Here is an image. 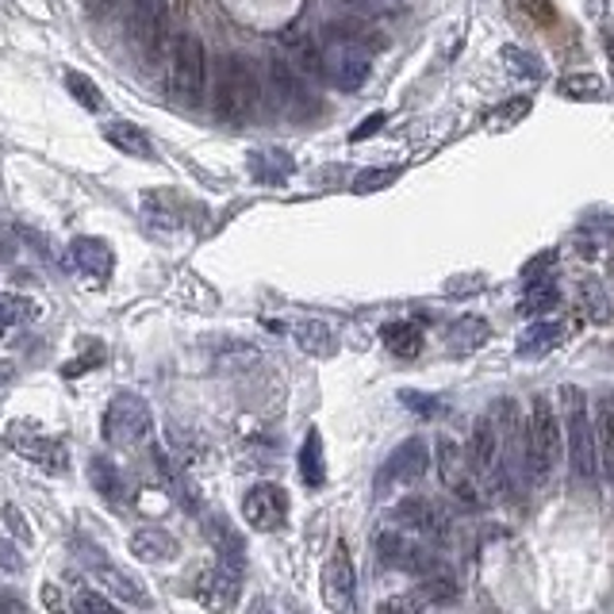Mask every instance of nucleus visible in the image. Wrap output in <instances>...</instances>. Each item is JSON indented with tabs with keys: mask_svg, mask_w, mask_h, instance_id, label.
I'll use <instances>...</instances> for the list:
<instances>
[{
	"mask_svg": "<svg viewBox=\"0 0 614 614\" xmlns=\"http://www.w3.org/2000/svg\"><path fill=\"white\" fill-rule=\"evenodd\" d=\"M261 100V82L254 65L246 62L243 54H226L216 62V89H211V105H216V115L231 127L246 123L254 112H258Z\"/></svg>",
	"mask_w": 614,
	"mask_h": 614,
	"instance_id": "obj_1",
	"label": "nucleus"
},
{
	"mask_svg": "<svg viewBox=\"0 0 614 614\" xmlns=\"http://www.w3.org/2000/svg\"><path fill=\"white\" fill-rule=\"evenodd\" d=\"M561 419H565V445H568V461L580 480H595L599 472V442H595V427H591V412H588V392L565 384L561 389Z\"/></svg>",
	"mask_w": 614,
	"mask_h": 614,
	"instance_id": "obj_2",
	"label": "nucleus"
},
{
	"mask_svg": "<svg viewBox=\"0 0 614 614\" xmlns=\"http://www.w3.org/2000/svg\"><path fill=\"white\" fill-rule=\"evenodd\" d=\"M165 85L170 97L185 108H196L204 100V85H208V54L204 42L193 32H177L165 54Z\"/></svg>",
	"mask_w": 614,
	"mask_h": 614,
	"instance_id": "obj_3",
	"label": "nucleus"
},
{
	"mask_svg": "<svg viewBox=\"0 0 614 614\" xmlns=\"http://www.w3.org/2000/svg\"><path fill=\"white\" fill-rule=\"evenodd\" d=\"M561 450H565V438H561L557 407L550 404V396H533L530 415H526V461H530L533 477H550L557 469Z\"/></svg>",
	"mask_w": 614,
	"mask_h": 614,
	"instance_id": "obj_4",
	"label": "nucleus"
},
{
	"mask_svg": "<svg viewBox=\"0 0 614 614\" xmlns=\"http://www.w3.org/2000/svg\"><path fill=\"white\" fill-rule=\"evenodd\" d=\"M173 9H177V0H131V12H127V35L143 54L158 58V54H170V20Z\"/></svg>",
	"mask_w": 614,
	"mask_h": 614,
	"instance_id": "obj_5",
	"label": "nucleus"
},
{
	"mask_svg": "<svg viewBox=\"0 0 614 614\" xmlns=\"http://www.w3.org/2000/svg\"><path fill=\"white\" fill-rule=\"evenodd\" d=\"M150 430H154V415L143 396H135V392L112 396V404H108V412H105V422H100V434H105L108 445L131 450V445L146 442Z\"/></svg>",
	"mask_w": 614,
	"mask_h": 614,
	"instance_id": "obj_6",
	"label": "nucleus"
},
{
	"mask_svg": "<svg viewBox=\"0 0 614 614\" xmlns=\"http://www.w3.org/2000/svg\"><path fill=\"white\" fill-rule=\"evenodd\" d=\"M469 469L477 477V484L484 488V495H500L503 488V457H500V419H495V407L477 419L469 434Z\"/></svg>",
	"mask_w": 614,
	"mask_h": 614,
	"instance_id": "obj_7",
	"label": "nucleus"
},
{
	"mask_svg": "<svg viewBox=\"0 0 614 614\" xmlns=\"http://www.w3.org/2000/svg\"><path fill=\"white\" fill-rule=\"evenodd\" d=\"M434 465H438V480L445 484V492L453 500H461L469 511L484 507V488L477 484L469 469V453L461 450L457 438H438L434 442Z\"/></svg>",
	"mask_w": 614,
	"mask_h": 614,
	"instance_id": "obj_8",
	"label": "nucleus"
},
{
	"mask_svg": "<svg viewBox=\"0 0 614 614\" xmlns=\"http://www.w3.org/2000/svg\"><path fill=\"white\" fill-rule=\"evenodd\" d=\"M392 523L419 533V538H430V542H450V533H453V518L445 515L442 503H434L430 495H404V500H396Z\"/></svg>",
	"mask_w": 614,
	"mask_h": 614,
	"instance_id": "obj_9",
	"label": "nucleus"
},
{
	"mask_svg": "<svg viewBox=\"0 0 614 614\" xmlns=\"http://www.w3.org/2000/svg\"><path fill=\"white\" fill-rule=\"evenodd\" d=\"M430 469V445L422 438H407L400 442L396 450L389 453V461L380 465V477H377V492H392V488H407V484H419Z\"/></svg>",
	"mask_w": 614,
	"mask_h": 614,
	"instance_id": "obj_10",
	"label": "nucleus"
},
{
	"mask_svg": "<svg viewBox=\"0 0 614 614\" xmlns=\"http://www.w3.org/2000/svg\"><path fill=\"white\" fill-rule=\"evenodd\" d=\"M372 550H377V557L384 561V565L400 568V573H415V576H422V580L442 573L434 553H430L427 545L412 542V538L400 530H380L377 538H372Z\"/></svg>",
	"mask_w": 614,
	"mask_h": 614,
	"instance_id": "obj_11",
	"label": "nucleus"
},
{
	"mask_svg": "<svg viewBox=\"0 0 614 614\" xmlns=\"http://www.w3.org/2000/svg\"><path fill=\"white\" fill-rule=\"evenodd\" d=\"M323 603L331 606V614H357V573L346 542H334L323 565Z\"/></svg>",
	"mask_w": 614,
	"mask_h": 614,
	"instance_id": "obj_12",
	"label": "nucleus"
},
{
	"mask_svg": "<svg viewBox=\"0 0 614 614\" xmlns=\"http://www.w3.org/2000/svg\"><path fill=\"white\" fill-rule=\"evenodd\" d=\"M9 445L24 461L39 465L42 472H50V477L70 469V450H65V442L54 434H39V430H27L24 422H16V427H9Z\"/></svg>",
	"mask_w": 614,
	"mask_h": 614,
	"instance_id": "obj_13",
	"label": "nucleus"
},
{
	"mask_svg": "<svg viewBox=\"0 0 614 614\" xmlns=\"http://www.w3.org/2000/svg\"><path fill=\"white\" fill-rule=\"evenodd\" d=\"M243 518L246 526H254L261 533L281 530L284 518H288V492L281 484H254L243 495Z\"/></svg>",
	"mask_w": 614,
	"mask_h": 614,
	"instance_id": "obj_14",
	"label": "nucleus"
},
{
	"mask_svg": "<svg viewBox=\"0 0 614 614\" xmlns=\"http://www.w3.org/2000/svg\"><path fill=\"white\" fill-rule=\"evenodd\" d=\"M266 77H269V93H273V105L284 115H307L316 108V100L304 89V82H299V73L292 70L288 58H269Z\"/></svg>",
	"mask_w": 614,
	"mask_h": 614,
	"instance_id": "obj_15",
	"label": "nucleus"
},
{
	"mask_svg": "<svg viewBox=\"0 0 614 614\" xmlns=\"http://www.w3.org/2000/svg\"><path fill=\"white\" fill-rule=\"evenodd\" d=\"M196 599H200V606H208L211 614H226L243 599V573H235V568H226V565H211L208 573H200V580H196Z\"/></svg>",
	"mask_w": 614,
	"mask_h": 614,
	"instance_id": "obj_16",
	"label": "nucleus"
},
{
	"mask_svg": "<svg viewBox=\"0 0 614 614\" xmlns=\"http://www.w3.org/2000/svg\"><path fill=\"white\" fill-rule=\"evenodd\" d=\"M85 565H89V573L97 576L100 588L112 591L115 599H123V603H131V606H143V611L150 606V595H146L143 580H138V576H131L127 568L112 565L108 557H89Z\"/></svg>",
	"mask_w": 614,
	"mask_h": 614,
	"instance_id": "obj_17",
	"label": "nucleus"
},
{
	"mask_svg": "<svg viewBox=\"0 0 614 614\" xmlns=\"http://www.w3.org/2000/svg\"><path fill=\"white\" fill-rule=\"evenodd\" d=\"M327 77L342 93H357L369 82V50L361 47H334L327 54Z\"/></svg>",
	"mask_w": 614,
	"mask_h": 614,
	"instance_id": "obj_18",
	"label": "nucleus"
},
{
	"mask_svg": "<svg viewBox=\"0 0 614 614\" xmlns=\"http://www.w3.org/2000/svg\"><path fill=\"white\" fill-rule=\"evenodd\" d=\"M70 261L73 269L82 277H89L93 284L108 281L112 277V266H115V254L112 246L105 243V238H93V235H82L70 243Z\"/></svg>",
	"mask_w": 614,
	"mask_h": 614,
	"instance_id": "obj_19",
	"label": "nucleus"
},
{
	"mask_svg": "<svg viewBox=\"0 0 614 614\" xmlns=\"http://www.w3.org/2000/svg\"><path fill=\"white\" fill-rule=\"evenodd\" d=\"M131 557L146 561V565H170V561L181 557V542L162 526H138L127 542Z\"/></svg>",
	"mask_w": 614,
	"mask_h": 614,
	"instance_id": "obj_20",
	"label": "nucleus"
},
{
	"mask_svg": "<svg viewBox=\"0 0 614 614\" xmlns=\"http://www.w3.org/2000/svg\"><path fill=\"white\" fill-rule=\"evenodd\" d=\"M284 50H288V62L296 73H307V77H327V54L316 47L311 35L288 32L284 35Z\"/></svg>",
	"mask_w": 614,
	"mask_h": 614,
	"instance_id": "obj_21",
	"label": "nucleus"
},
{
	"mask_svg": "<svg viewBox=\"0 0 614 614\" xmlns=\"http://www.w3.org/2000/svg\"><path fill=\"white\" fill-rule=\"evenodd\" d=\"M380 342L389 346V354L407 357V361H412V357H419L422 346H427L419 323H407V319H392V323L380 327Z\"/></svg>",
	"mask_w": 614,
	"mask_h": 614,
	"instance_id": "obj_22",
	"label": "nucleus"
},
{
	"mask_svg": "<svg viewBox=\"0 0 614 614\" xmlns=\"http://www.w3.org/2000/svg\"><path fill=\"white\" fill-rule=\"evenodd\" d=\"M208 538H211V545H216V553H219V565L243 573L246 545H243V538L231 530V523H226V518H208Z\"/></svg>",
	"mask_w": 614,
	"mask_h": 614,
	"instance_id": "obj_23",
	"label": "nucleus"
},
{
	"mask_svg": "<svg viewBox=\"0 0 614 614\" xmlns=\"http://www.w3.org/2000/svg\"><path fill=\"white\" fill-rule=\"evenodd\" d=\"M105 138L115 146V150L131 154V158H154L150 135H146V131L138 127V123H131V120H112V123H105Z\"/></svg>",
	"mask_w": 614,
	"mask_h": 614,
	"instance_id": "obj_24",
	"label": "nucleus"
},
{
	"mask_svg": "<svg viewBox=\"0 0 614 614\" xmlns=\"http://www.w3.org/2000/svg\"><path fill=\"white\" fill-rule=\"evenodd\" d=\"M89 484L97 488V495L112 507H120L127 500V484H123V472L115 469V461L108 457H93L89 461Z\"/></svg>",
	"mask_w": 614,
	"mask_h": 614,
	"instance_id": "obj_25",
	"label": "nucleus"
},
{
	"mask_svg": "<svg viewBox=\"0 0 614 614\" xmlns=\"http://www.w3.org/2000/svg\"><path fill=\"white\" fill-rule=\"evenodd\" d=\"M595 442H599V469L606 480H614V392L599 400L595 412Z\"/></svg>",
	"mask_w": 614,
	"mask_h": 614,
	"instance_id": "obj_26",
	"label": "nucleus"
},
{
	"mask_svg": "<svg viewBox=\"0 0 614 614\" xmlns=\"http://www.w3.org/2000/svg\"><path fill=\"white\" fill-rule=\"evenodd\" d=\"M299 477L307 488H323L327 484V453H323V434L316 427L307 430L304 445H299Z\"/></svg>",
	"mask_w": 614,
	"mask_h": 614,
	"instance_id": "obj_27",
	"label": "nucleus"
},
{
	"mask_svg": "<svg viewBox=\"0 0 614 614\" xmlns=\"http://www.w3.org/2000/svg\"><path fill=\"white\" fill-rule=\"evenodd\" d=\"M292 158L284 150H254L250 154V177L261 185H281L284 177H292Z\"/></svg>",
	"mask_w": 614,
	"mask_h": 614,
	"instance_id": "obj_28",
	"label": "nucleus"
},
{
	"mask_svg": "<svg viewBox=\"0 0 614 614\" xmlns=\"http://www.w3.org/2000/svg\"><path fill=\"white\" fill-rule=\"evenodd\" d=\"M281 331H288L292 339H296L299 349H307V354H334V334L327 331V323H316V319H299V323H288L281 327Z\"/></svg>",
	"mask_w": 614,
	"mask_h": 614,
	"instance_id": "obj_29",
	"label": "nucleus"
},
{
	"mask_svg": "<svg viewBox=\"0 0 614 614\" xmlns=\"http://www.w3.org/2000/svg\"><path fill=\"white\" fill-rule=\"evenodd\" d=\"M561 342H565L561 323H530V331H523V339H518V357H542Z\"/></svg>",
	"mask_w": 614,
	"mask_h": 614,
	"instance_id": "obj_30",
	"label": "nucleus"
},
{
	"mask_svg": "<svg viewBox=\"0 0 614 614\" xmlns=\"http://www.w3.org/2000/svg\"><path fill=\"white\" fill-rule=\"evenodd\" d=\"M488 334H492V327H488L480 316H461L457 323L450 327L445 342H450V346L457 349V354H465V349H480V346H484Z\"/></svg>",
	"mask_w": 614,
	"mask_h": 614,
	"instance_id": "obj_31",
	"label": "nucleus"
},
{
	"mask_svg": "<svg viewBox=\"0 0 614 614\" xmlns=\"http://www.w3.org/2000/svg\"><path fill=\"white\" fill-rule=\"evenodd\" d=\"M580 311L591 319V323L606 327L614 319V307H611V296H606V288L599 281H580Z\"/></svg>",
	"mask_w": 614,
	"mask_h": 614,
	"instance_id": "obj_32",
	"label": "nucleus"
},
{
	"mask_svg": "<svg viewBox=\"0 0 614 614\" xmlns=\"http://www.w3.org/2000/svg\"><path fill=\"white\" fill-rule=\"evenodd\" d=\"M557 304H561L557 284L533 281V284H526V296H523V304H518V311H523V316H550Z\"/></svg>",
	"mask_w": 614,
	"mask_h": 614,
	"instance_id": "obj_33",
	"label": "nucleus"
},
{
	"mask_svg": "<svg viewBox=\"0 0 614 614\" xmlns=\"http://www.w3.org/2000/svg\"><path fill=\"white\" fill-rule=\"evenodd\" d=\"M557 93L568 100H603V77H595V73H568V77H561Z\"/></svg>",
	"mask_w": 614,
	"mask_h": 614,
	"instance_id": "obj_34",
	"label": "nucleus"
},
{
	"mask_svg": "<svg viewBox=\"0 0 614 614\" xmlns=\"http://www.w3.org/2000/svg\"><path fill=\"white\" fill-rule=\"evenodd\" d=\"M65 89L73 93V100H77V105L89 108V112H100V108H105V97H100V85L93 82V77H85V73H77V70L65 73Z\"/></svg>",
	"mask_w": 614,
	"mask_h": 614,
	"instance_id": "obj_35",
	"label": "nucleus"
},
{
	"mask_svg": "<svg viewBox=\"0 0 614 614\" xmlns=\"http://www.w3.org/2000/svg\"><path fill=\"white\" fill-rule=\"evenodd\" d=\"M35 319V304L27 296H0V339L12 331V327Z\"/></svg>",
	"mask_w": 614,
	"mask_h": 614,
	"instance_id": "obj_36",
	"label": "nucleus"
},
{
	"mask_svg": "<svg viewBox=\"0 0 614 614\" xmlns=\"http://www.w3.org/2000/svg\"><path fill=\"white\" fill-rule=\"evenodd\" d=\"M419 595L427 599V603H457V580H453L450 573H434L422 580Z\"/></svg>",
	"mask_w": 614,
	"mask_h": 614,
	"instance_id": "obj_37",
	"label": "nucleus"
},
{
	"mask_svg": "<svg viewBox=\"0 0 614 614\" xmlns=\"http://www.w3.org/2000/svg\"><path fill=\"white\" fill-rule=\"evenodd\" d=\"M70 611L73 614H123L112 599L100 595V591H93V588L77 591V595H73V603H70Z\"/></svg>",
	"mask_w": 614,
	"mask_h": 614,
	"instance_id": "obj_38",
	"label": "nucleus"
},
{
	"mask_svg": "<svg viewBox=\"0 0 614 614\" xmlns=\"http://www.w3.org/2000/svg\"><path fill=\"white\" fill-rule=\"evenodd\" d=\"M105 342H89V349H82V357H73V361H65L62 365V377L65 380H77L82 372H89V369H97L100 361H105Z\"/></svg>",
	"mask_w": 614,
	"mask_h": 614,
	"instance_id": "obj_39",
	"label": "nucleus"
},
{
	"mask_svg": "<svg viewBox=\"0 0 614 614\" xmlns=\"http://www.w3.org/2000/svg\"><path fill=\"white\" fill-rule=\"evenodd\" d=\"M427 599L419 591H400V595H389L384 603L377 606V614H422Z\"/></svg>",
	"mask_w": 614,
	"mask_h": 614,
	"instance_id": "obj_40",
	"label": "nucleus"
},
{
	"mask_svg": "<svg viewBox=\"0 0 614 614\" xmlns=\"http://www.w3.org/2000/svg\"><path fill=\"white\" fill-rule=\"evenodd\" d=\"M503 58H507V70L515 73V77H542V62L533 54H526V50L503 47Z\"/></svg>",
	"mask_w": 614,
	"mask_h": 614,
	"instance_id": "obj_41",
	"label": "nucleus"
},
{
	"mask_svg": "<svg viewBox=\"0 0 614 614\" xmlns=\"http://www.w3.org/2000/svg\"><path fill=\"white\" fill-rule=\"evenodd\" d=\"M400 400H404V404L412 407L415 415H422V419H434V415L442 412V400H438V396H422V392H415V389H404V392H400Z\"/></svg>",
	"mask_w": 614,
	"mask_h": 614,
	"instance_id": "obj_42",
	"label": "nucleus"
},
{
	"mask_svg": "<svg viewBox=\"0 0 614 614\" xmlns=\"http://www.w3.org/2000/svg\"><path fill=\"white\" fill-rule=\"evenodd\" d=\"M400 173L396 170H365L361 177L354 181V193H372V188H384V185H392Z\"/></svg>",
	"mask_w": 614,
	"mask_h": 614,
	"instance_id": "obj_43",
	"label": "nucleus"
},
{
	"mask_svg": "<svg viewBox=\"0 0 614 614\" xmlns=\"http://www.w3.org/2000/svg\"><path fill=\"white\" fill-rule=\"evenodd\" d=\"M518 9H523L526 16L538 20V24H553V4H550V0H518Z\"/></svg>",
	"mask_w": 614,
	"mask_h": 614,
	"instance_id": "obj_44",
	"label": "nucleus"
},
{
	"mask_svg": "<svg viewBox=\"0 0 614 614\" xmlns=\"http://www.w3.org/2000/svg\"><path fill=\"white\" fill-rule=\"evenodd\" d=\"M553 261H557V258H553V254H542V258H533L530 261V266H526L523 269V277H526V281H550V277H545V273H550V269H553Z\"/></svg>",
	"mask_w": 614,
	"mask_h": 614,
	"instance_id": "obj_45",
	"label": "nucleus"
},
{
	"mask_svg": "<svg viewBox=\"0 0 614 614\" xmlns=\"http://www.w3.org/2000/svg\"><path fill=\"white\" fill-rule=\"evenodd\" d=\"M380 127H384V112H372L369 120H365L361 127L354 131V143H361V138H369L372 131H380Z\"/></svg>",
	"mask_w": 614,
	"mask_h": 614,
	"instance_id": "obj_46",
	"label": "nucleus"
},
{
	"mask_svg": "<svg viewBox=\"0 0 614 614\" xmlns=\"http://www.w3.org/2000/svg\"><path fill=\"white\" fill-rule=\"evenodd\" d=\"M85 4V12H89V16H105L108 9H112V0H82Z\"/></svg>",
	"mask_w": 614,
	"mask_h": 614,
	"instance_id": "obj_47",
	"label": "nucleus"
},
{
	"mask_svg": "<svg viewBox=\"0 0 614 614\" xmlns=\"http://www.w3.org/2000/svg\"><path fill=\"white\" fill-rule=\"evenodd\" d=\"M0 565L9 568V573H20V561H16V553H12L9 545H0Z\"/></svg>",
	"mask_w": 614,
	"mask_h": 614,
	"instance_id": "obj_48",
	"label": "nucleus"
},
{
	"mask_svg": "<svg viewBox=\"0 0 614 614\" xmlns=\"http://www.w3.org/2000/svg\"><path fill=\"white\" fill-rule=\"evenodd\" d=\"M334 4H342V9H354V12L377 9V0H334Z\"/></svg>",
	"mask_w": 614,
	"mask_h": 614,
	"instance_id": "obj_49",
	"label": "nucleus"
},
{
	"mask_svg": "<svg viewBox=\"0 0 614 614\" xmlns=\"http://www.w3.org/2000/svg\"><path fill=\"white\" fill-rule=\"evenodd\" d=\"M246 614H277V611H273V603H269V599L258 595V599L250 603V611H246Z\"/></svg>",
	"mask_w": 614,
	"mask_h": 614,
	"instance_id": "obj_50",
	"label": "nucleus"
},
{
	"mask_svg": "<svg viewBox=\"0 0 614 614\" xmlns=\"http://www.w3.org/2000/svg\"><path fill=\"white\" fill-rule=\"evenodd\" d=\"M12 258V246H9V238H0V261H9Z\"/></svg>",
	"mask_w": 614,
	"mask_h": 614,
	"instance_id": "obj_51",
	"label": "nucleus"
},
{
	"mask_svg": "<svg viewBox=\"0 0 614 614\" xmlns=\"http://www.w3.org/2000/svg\"><path fill=\"white\" fill-rule=\"evenodd\" d=\"M606 58H611V70H614V32H606Z\"/></svg>",
	"mask_w": 614,
	"mask_h": 614,
	"instance_id": "obj_52",
	"label": "nucleus"
}]
</instances>
